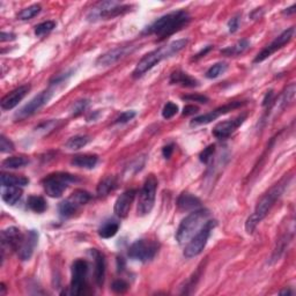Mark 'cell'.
<instances>
[{"label":"cell","instance_id":"cell-1","mask_svg":"<svg viewBox=\"0 0 296 296\" xmlns=\"http://www.w3.org/2000/svg\"><path fill=\"white\" fill-rule=\"evenodd\" d=\"M291 179V175L284 176L278 183H275L271 189L268 190V191L262 196V198L257 202L253 213L247 219L246 230L247 234H252L257 226L266 218V215L270 213V211L272 210V207L274 206L275 202L278 201V199L284 195L286 189L288 188Z\"/></svg>","mask_w":296,"mask_h":296},{"label":"cell","instance_id":"cell-2","mask_svg":"<svg viewBox=\"0 0 296 296\" xmlns=\"http://www.w3.org/2000/svg\"><path fill=\"white\" fill-rule=\"evenodd\" d=\"M191 21V17L186 11H175L163 15L153 22L143 31L144 35H155L159 41L166 40Z\"/></svg>","mask_w":296,"mask_h":296},{"label":"cell","instance_id":"cell-3","mask_svg":"<svg viewBox=\"0 0 296 296\" xmlns=\"http://www.w3.org/2000/svg\"><path fill=\"white\" fill-rule=\"evenodd\" d=\"M186 46H188V40H186V38H182V40L173 41L165 47H161L159 49L153 50L152 52L145 54L139 60V63L137 64L133 72H132V76H133L134 79L140 78V76L146 74L148 71H150L153 67H155L157 64H160L162 60L181 52Z\"/></svg>","mask_w":296,"mask_h":296},{"label":"cell","instance_id":"cell-4","mask_svg":"<svg viewBox=\"0 0 296 296\" xmlns=\"http://www.w3.org/2000/svg\"><path fill=\"white\" fill-rule=\"evenodd\" d=\"M210 211L196 210L192 211L188 217L183 219L176 233V240L181 246L189 242L199 230L204 227V224L210 220Z\"/></svg>","mask_w":296,"mask_h":296},{"label":"cell","instance_id":"cell-5","mask_svg":"<svg viewBox=\"0 0 296 296\" xmlns=\"http://www.w3.org/2000/svg\"><path fill=\"white\" fill-rule=\"evenodd\" d=\"M131 9L130 5H124L115 0L101 1L95 5L87 14V20L89 22H96L101 20H110L123 15Z\"/></svg>","mask_w":296,"mask_h":296},{"label":"cell","instance_id":"cell-6","mask_svg":"<svg viewBox=\"0 0 296 296\" xmlns=\"http://www.w3.org/2000/svg\"><path fill=\"white\" fill-rule=\"evenodd\" d=\"M79 182V178L75 175L67 173H54L47 176L43 179L44 191L51 198H59L62 197L64 191L69 188L71 183Z\"/></svg>","mask_w":296,"mask_h":296},{"label":"cell","instance_id":"cell-7","mask_svg":"<svg viewBox=\"0 0 296 296\" xmlns=\"http://www.w3.org/2000/svg\"><path fill=\"white\" fill-rule=\"evenodd\" d=\"M157 191V179L154 175H149L145 181L143 188L139 192V200H138L137 212L138 215L145 217L152 212L155 204Z\"/></svg>","mask_w":296,"mask_h":296},{"label":"cell","instance_id":"cell-8","mask_svg":"<svg viewBox=\"0 0 296 296\" xmlns=\"http://www.w3.org/2000/svg\"><path fill=\"white\" fill-rule=\"evenodd\" d=\"M217 227V221L208 220L204 224V227L186 243L184 247V256L186 258H194V257L200 255L202 250L205 249L207 241L210 239L212 230Z\"/></svg>","mask_w":296,"mask_h":296},{"label":"cell","instance_id":"cell-9","mask_svg":"<svg viewBox=\"0 0 296 296\" xmlns=\"http://www.w3.org/2000/svg\"><path fill=\"white\" fill-rule=\"evenodd\" d=\"M88 263L83 259H76L72 265V280H71V294H86Z\"/></svg>","mask_w":296,"mask_h":296},{"label":"cell","instance_id":"cell-10","mask_svg":"<svg viewBox=\"0 0 296 296\" xmlns=\"http://www.w3.org/2000/svg\"><path fill=\"white\" fill-rule=\"evenodd\" d=\"M159 251V244L149 240H138L130 247L128 256L130 258L146 263L152 260Z\"/></svg>","mask_w":296,"mask_h":296},{"label":"cell","instance_id":"cell-11","mask_svg":"<svg viewBox=\"0 0 296 296\" xmlns=\"http://www.w3.org/2000/svg\"><path fill=\"white\" fill-rule=\"evenodd\" d=\"M53 96V91L51 89H47V91L41 92L40 94L35 96L33 99H30L24 108H21L17 114L14 115L15 121H24L25 118L30 117L34 114L44 107L48 102L50 101L51 98Z\"/></svg>","mask_w":296,"mask_h":296},{"label":"cell","instance_id":"cell-12","mask_svg":"<svg viewBox=\"0 0 296 296\" xmlns=\"http://www.w3.org/2000/svg\"><path fill=\"white\" fill-rule=\"evenodd\" d=\"M294 33H295L294 27H291V28H288L287 30L282 31V33L280 34L278 37H275L274 40H273L271 43L269 44V46H266L258 54H257L255 59H253V63L255 64L262 63L265 59H268L269 57H271L273 53L276 52V51L282 49L286 44L291 42L293 36H294Z\"/></svg>","mask_w":296,"mask_h":296},{"label":"cell","instance_id":"cell-13","mask_svg":"<svg viewBox=\"0 0 296 296\" xmlns=\"http://www.w3.org/2000/svg\"><path fill=\"white\" fill-rule=\"evenodd\" d=\"M244 104L243 102L241 101H235V102H230L228 103V104L222 105V107H219L215 109L213 111L207 112V114L197 116V117H195L194 120L191 121V125L192 126H198V125H205V124H210L212 122L217 120V118L220 117L221 115L228 114V112L234 110V109H237L240 107H242Z\"/></svg>","mask_w":296,"mask_h":296},{"label":"cell","instance_id":"cell-14","mask_svg":"<svg viewBox=\"0 0 296 296\" xmlns=\"http://www.w3.org/2000/svg\"><path fill=\"white\" fill-rule=\"evenodd\" d=\"M246 120H247V114H243L233 118V120L221 122V123L215 125L212 133H213V136L217 138V139H220V140L227 139L228 137H230L231 134H233L234 132L244 123V121Z\"/></svg>","mask_w":296,"mask_h":296},{"label":"cell","instance_id":"cell-15","mask_svg":"<svg viewBox=\"0 0 296 296\" xmlns=\"http://www.w3.org/2000/svg\"><path fill=\"white\" fill-rule=\"evenodd\" d=\"M25 240V235L17 227H9L1 231V252L5 250L17 251L20 249L22 242Z\"/></svg>","mask_w":296,"mask_h":296},{"label":"cell","instance_id":"cell-16","mask_svg":"<svg viewBox=\"0 0 296 296\" xmlns=\"http://www.w3.org/2000/svg\"><path fill=\"white\" fill-rule=\"evenodd\" d=\"M133 50V47H118L115 48L108 52L103 53L96 60V66L99 67H108L120 62L122 58H124L126 54L131 53Z\"/></svg>","mask_w":296,"mask_h":296},{"label":"cell","instance_id":"cell-17","mask_svg":"<svg viewBox=\"0 0 296 296\" xmlns=\"http://www.w3.org/2000/svg\"><path fill=\"white\" fill-rule=\"evenodd\" d=\"M136 196H137L136 190L131 189L123 192V194L117 198V200L115 202L114 212L118 218L124 219L127 217L128 213H130L131 206L133 204L134 199H136Z\"/></svg>","mask_w":296,"mask_h":296},{"label":"cell","instance_id":"cell-18","mask_svg":"<svg viewBox=\"0 0 296 296\" xmlns=\"http://www.w3.org/2000/svg\"><path fill=\"white\" fill-rule=\"evenodd\" d=\"M29 91H30V86L29 85L18 87L17 89L8 93L7 95L2 98L1 102H0V107H1L2 110H12L25 98Z\"/></svg>","mask_w":296,"mask_h":296},{"label":"cell","instance_id":"cell-19","mask_svg":"<svg viewBox=\"0 0 296 296\" xmlns=\"http://www.w3.org/2000/svg\"><path fill=\"white\" fill-rule=\"evenodd\" d=\"M38 241V233L36 230H29L27 235L25 236L24 242H22L20 249L18 250L19 258L21 260H29L33 256L35 247L37 246Z\"/></svg>","mask_w":296,"mask_h":296},{"label":"cell","instance_id":"cell-20","mask_svg":"<svg viewBox=\"0 0 296 296\" xmlns=\"http://www.w3.org/2000/svg\"><path fill=\"white\" fill-rule=\"evenodd\" d=\"M169 82L170 85H178L182 87H186V88H196V87L199 86V81L197 79L179 70L172 73Z\"/></svg>","mask_w":296,"mask_h":296},{"label":"cell","instance_id":"cell-21","mask_svg":"<svg viewBox=\"0 0 296 296\" xmlns=\"http://www.w3.org/2000/svg\"><path fill=\"white\" fill-rule=\"evenodd\" d=\"M92 255H93V257H94V260H95L94 276H95L96 285H98L99 287H102L103 284H104V279H105V259H104V256H103L102 253L96 249H92Z\"/></svg>","mask_w":296,"mask_h":296},{"label":"cell","instance_id":"cell-22","mask_svg":"<svg viewBox=\"0 0 296 296\" xmlns=\"http://www.w3.org/2000/svg\"><path fill=\"white\" fill-rule=\"evenodd\" d=\"M177 206L181 211L189 212V211H196L198 210L201 206V201L198 197H196L192 194L189 192H183L177 199Z\"/></svg>","mask_w":296,"mask_h":296},{"label":"cell","instance_id":"cell-23","mask_svg":"<svg viewBox=\"0 0 296 296\" xmlns=\"http://www.w3.org/2000/svg\"><path fill=\"white\" fill-rule=\"evenodd\" d=\"M98 162L99 156L95 155V154H79V155L74 156L72 161H71V163L74 167L83 169H93L98 165Z\"/></svg>","mask_w":296,"mask_h":296},{"label":"cell","instance_id":"cell-24","mask_svg":"<svg viewBox=\"0 0 296 296\" xmlns=\"http://www.w3.org/2000/svg\"><path fill=\"white\" fill-rule=\"evenodd\" d=\"M22 197V190L19 186H6L2 188L1 198L9 206L15 205Z\"/></svg>","mask_w":296,"mask_h":296},{"label":"cell","instance_id":"cell-25","mask_svg":"<svg viewBox=\"0 0 296 296\" xmlns=\"http://www.w3.org/2000/svg\"><path fill=\"white\" fill-rule=\"evenodd\" d=\"M116 188H117V179H116V177L108 176L99 183L98 189H96V194H98V197L99 198L107 197Z\"/></svg>","mask_w":296,"mask_h":296},{"label":"cell","instance_id":"cell-26","mask_svg":"<svg viewBox=\"0 0 296 296\" xmlns=\"http://www.w3.org/2000/svg\"><path fill=\"white\" fill-rule=\"evenodd\" d=\"M0 181H1L2 188H6V186H19V188H21V186H25L29 183V179L27 177L6 173H1Z\"/></svg>","mask_w":296,"mask_h":296},{"label":"cell","instance_id":"cell-27","mask_svg":"<svg viewBox=\"0 0 296 296\" xmlns=\"http://www.w3.org/2000/svg\"><path fill=\"white\" fill-rule=\"evenodd\" d=\"M249 47H250V42L249 41H247V40H241V41L237 42V43H235L234 46H230V47L226 48V49L222 50L221 53L223 54V56H227V57L240 56V54L246 52Z\"/></svg>","mask_w":296,"mask_h":296},{"label":"cell","instance_id":"cell-28","mask_svg":"<svg viewBox=\"0 0 296 296\" xmlns=\"http://www.w3.org/2000/svg\"><path fill=\"white\" fill-rule=\"evenodd\" d=\"M79 207L80 206L76 204L73 199L69 198L66 199V200L59 202V205H58V212H59V214L62 215L63 218H71L76 213Z\"/></svg>","mask_w":296,"mask_h":296},{"label":"cell","instance_id":"cell-29","mask_svg":"<svg viewBox=\"0 0 296 296\" xmlns=\"http://www.w3.org/2000/svg\"><path fill=\"white\" fill-rule=\"evenodd\" d=\"M120 229V223L116 220H109L102 224L99 229V235L102 239H111Z\"/></svg>","mask_w":296,"mask_h":296},{"label":"cell","instance_id":"cell-30","mask_svg":"<svg viewBox=\"0 0 296 296\" xmlns=\"http://www.w3.org/2000/svg\"><path fill=\"white\" fill-rule=\"evenodd\" d=\"M27 205L35 213H43L48 208L47 201L44 200L43 197H40V196H30V197L28 198Z\"/></svg>","mask_w":296,"mask_h":296},{"label":"cell","instance_id":"cell-31","mask_svg":"<svg viewBox=\"0 0 296 296\" xmlns=\"http://www.w3.org/2000/svg\"><path fill=\"white\" fill-rule=\"evenodd\" d=\"M89 141H91V137L88 136H74L66 141L65 147L70 150H78L85 147Z\"/></svg>","mask_w":296,"mask_h":296},{"label":"cell","instance_id":"cell-32","mask_svg":"<svg viewBox=\"0 0 296 296\" xmlns=\"http://www.w3.org/2000/svg\"><path fill=\"white\" fill-rule=\"evenodd\" d=\"M28 163L29 160L25 156H11L2 161V167L6 169H19Z\"/></svg>","mask_w":296,"mask_h":296},{"label":"cell","instance_id":"cell-33","mask_svg":"<svg viewBox=\"0 0 296 296\" xmlns=\"http://www.w3.org/2000/svg\"><path fill=\"white\" fill-rule=\"evenodd\" d=\"M41 11H42L41 5H38V4L31 5L27 8L22 9V11L18 14V19H19V20H22V21L30 20V19L36 17L37 14H40Z\"/></svg>","mask_w":296,"mask_h":296},{"label":"cell","instance_id":"cell-34","mask_svg":"<svg viewBox=\"0 0 296 296\" xmlns=\"http://www.w3.org/2000/svg\"><path fill=\"white\" fill-rule=\"evenodd\" d=\"M228 70V65L226 63H218L214 64L213 66H211L210 69L206 71L205 76L207 79H217L219 76L222 75Z\"/></svg>","mask_w":296,"mask_h":296},{"label":"cell","instance_id":"cell-35","mask_svg":"<svg viewBox=\"0 0 296 296\" xmlns=\"http://www.w3.org/2000/svg\"><path fill=\"white\" fill-rule=\"evenodd\" d=\"M54 28H56V22L54 21L42 22V24L37 25L36 27H35V35H36L37 37H42L44 36V35L51 33Z\"/></svg>","mask_w":296,"mask_h":296},{"label":"cell","instance_id":"cell-36","mask_svg":"<svg viewBox=\"0 0 296 296\" xmlns=\"http://www.w3.org/2000/svg\"><path fill=\"white\" fill-rule=\"evenodd\" d=\"M71 199H73L79 206H82L88 202L92 199V195L89 192L85 191V190H75L72 195H71Z\"/></svg>","mask_w":296,"mask_h":296},{"label":"cell","instance_id":"cell-37","mask_svg":"<svg viewBox=\"0 0 296 296\" xmlns=\"http://www.w3.org/2000/svg\"><path fill=\"white\" fill-rule=\"evenodd\" d=\"M88 105H89V99H80V101L74 102L72 104V108H71V114L73 116L81 115Z\"/></svg>","mask_w":296,"mask_h":296},{"label":"cell","instance_id":"cell-38","mask_svg":"<svg viewBox=\"0 0 296 296\" xmlns=\"http://www.w3.org/2000/svg\"><path fill=\"white\" fill-rule=\"evenodd\" d=\"M177 112H178V107H177V104L173 102H168L165 105V108H163L162 110V116L163 118H166V120H170V118H173V116L177 115Z\"/></svg>","mask_w":296,"mask_h":296},{"label":"cell","instance_id":"cell-39","mask_svg":"<svg viewBox=\"0 0 296 296\" xmlns=\"http://www.w3.org/2000/svg\"><path fill=\"white\" fill-rule=\"evenodd\" d=\"M214 152H215V145H210V146L206 147L200 153L199 160H200L202 163H205V165H207V163L212 160V157H213Z\"/></svg>","mask_w":296,"mask_h":296},{"label":"cell","instance_id":"cell-40","mask_svg":"<svg viewBox=\"0 0 296 296\" xmlns=\"http://www.w3.org/2000/svg\"><path fill=\"white\" fill-rule=\"evenodd\" d=\"M128 287H130V286H128L127 282L123 279L115 280V281L112 282V285H111V289L115 293H117V294H123V293L127 292Z\"/></svg>","mask_w":296,"mask_h":296},{"label":"cell","instance_id":"cell-41","mask_svg":"<svg viewBox=\"0 0 296 296\" xmlns=\"http://www.w3.org/2000/svg\"><path fill=\"white\" fill-rule=\"evenodd\" d=\"M15 147L14 144L12 143L8 138H6L5 136L0 137V152L1 153H12L14 152Z\"/></svg>","mask_w":296,"mask_h":296},{"label":"cell","instance_id":"cell-42","mask_svg":"<svg viewBox=\"0 0 296 296\" xmlns=\"http://www.w3.org/2000/svg\"><path fill=\"white\" fill-rule=\"evenodd\" d=\"M136 111L133 110H127V111H124L122 112V114L118 116L117 120L115 121L116 124H125L127 123V122H130L133 120L134 117H136Z\"/></svg>","mask_w":296,"mask_h":296},{"label":"cell","instance_id":"cell-43","mask_svg":"<svg viewBox=\"0 0 296 296\" xmlns=\"http://www.w3.org/2000/svg\"><path fill=\"white\" fill-rule=\"evenodd\" d=\"M72 73H73V71H69V72H66V73L58 74L57 76H54V78L51 80L50 85L54 86V85H59V83H63L64 81H66V80L69 79L71 75H72Z\"/></svg>","mask_w":296,"mask_h":296},{"label":"cell","instance_id":"cell-44","mask_svg":"<svg viewBox=\"0 0 296 296\" xmlns=\"http://www.w3.org/2000/svg\"><path fill=\"white\" fill-rule=\"evenodd\" d=\"M182 99H185V101H191V102H199V103H207L208 101H210L207 96L197 95V94L182 96Z\"/></svg>","mask_w":296,"mask_h":296},{"label":"cell","instance_id":"cell-45","mask_svg":"<svg viewBox=\"0 0 296 296\" xmlns=\"http://www.w3.org/2000/svg\"><path fill=\"white\" fill-rule=\"evenodd\" d=\"M239 27H240V18L239 17H234L233 19H230L229 22H228V29H229V33H235V31H237Z\"/></svg>","mask_w":296,"mask_h":296},{"label":"cell","instance_id":"cell-46","mask_svg":"<svg viewBox=\"0 0 296 296\" xmlns=\"http://www.w3.org/2000/svg\"><path fill=\"white\" fill-rule=\"evenodd\" d=\"M54 126H57V122H56V123H54L53 121H50V122H48V123L46 122V123L41 124L40 126L36 127V130L37 131H43L44 133H46V132H48V131L53 130Z\"/></svg>","mask_w":296,"mask_h":296},{"label":"cell","instance_id":"cell-47","mask_svg":"<svg viewBox=\"0 0 296 296\" xmlns=\"http://www.w3.org/2000/svg\"><path fill=\"white\" fill-rule=\"evenodd\" d=\"M198 107H196L194 104H188L185 105L184 109H183V116H192L198 112Z\"/></svg>","mask_w":296,"mask_h":296},{"label":"cell","instance_id":"cell-48","mask_svg":"<svg viewBox=\"0 0 296 296\" xmlns=\"http://www.w3.org/2000/svg\"><path fill=\"white\" fill-rule=\"evenodd\" d=\"M173 144H170V145H167V146H165L163 147V149H162V154H163V157H165V159H170V157H172V154H173Z\"/></svg>","mask_w":296,"mask_h":296},{"label":"cell","instance_id":"cell-49","mask_svg":"<svg viewBox=\"0 0 296 296\" xmlns=\"http://www.w3.org/2000/svg\"><path fill=\"white\" fill-rule=\"evenodd\" d=\"M15 40V35L12 33H5V31H2L1 36H0V41L1 42H7V41H13Z\"/></svg>","mask_w":296,"mask_h":296},{"label":"cell","instance_id":"cell-50","mask_svg":"<svg viewBox=\"0 0 296 296\" xmlns=\"http://www.w3.org/2000/svg\"><path fill=\"white\" fill-rule=\"evenodd\" d=\"M213 49V47L212 46H207L205 48V49H202L200 52L199 53H197L196 54V57H194V59H199V58H201V57H204V56H206V54H207L208 52H210V51Z\"/></svg>","mask_w":296,"mask_h":296},{"label":"cell","instance_id":"cell-51","mask_svg":"<svg viewBox=\"0 0 296 296\" xmlns=\"http://www.w3.org/2000/svg\"><path fill=\"white\" fill-rule=\"evenodd\" d=\"M272 98H273V91H270V92L268 93V94H266L265 99H264V101H263V105H264V107H266V105H268V104H270V103H271Z\"/></svg>","mask_w":296,"mask_h":296},{"label":"cell","instance_id":"cell-52","mask_svg":"<svg viewBox=\"0 0 296 296\" xmlns=\"http://www.w3.org/2000/svg\"><path fill=\"white\" fill-rule=\"evenodd\" d=\"M295 8H296V5H292L291 7L286 8L284 11V14H287V15H291V14H294L295 13Z\"/></svg>","mask_w":296,"mask_h":296},{"label":"cell","instance_id":"cell-53","mask_svg":"<svg viewBox=\"0 0 296 296\" xmlns=\"http://www.w3.org/2000/svg\"><path fill=\"white\" fill-rule=\"evenodd\" d=\"M280 294H281V295H286V294H287V295H292V294H293V292H292V291H289V289H286V291L281 292V293H280Z\"/></svg>","mask_w":296,"mask_h":296},{"label":"cell","instance_id":"cell-54","mask_svg":"<svg viewBox=\"0 0 296 296\" xmlns=\"http://www.w3.org/2000/svg\"><path fill=\"white\" fill-rule=\"evenodd\" d=\"M0 289H1V292H0V295H4L5 292H6V287L4 284H1V287H0Z\"/></svg>","mask_w":296,"mask_h":296}]
</instances>
